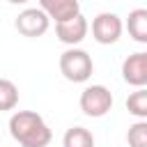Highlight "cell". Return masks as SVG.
<instances>
[{
	"label": "cell",
	"mask_w": 147,
	"mask_h": 147,
	"mask_svg": "<svg viewBox=\"0 0 147 147\" xmlns=\"http://www.w3.org/2000/svg\"><path fill=\"white\" fill-rule=\"evenodd\" d=\"M9 133L21 147H46L53 138L44 117L34 110H16L9 117Z\"/></svg>",
	"instance_id": "obj_1"
},
{
	"label": "cell",
	"mask_w": 147,
	"mask_h": 147,
	"mask_svg": "<svg viewBox=\"0 0 147 147\" xmlns=\"http://www.w3.org/2000/svg\"><path fill=\"white\" fill-rule=\"evenodd\" d=\"M126 30L138 44H147V9H133L126 18Z\"/></svg>",
	"instance_id": "obj_9"
},
{
	"label": "cell",
	"mask_w": 147,
	"mask_h": 147,
	"mask_svg": "<svg viewBox=\"0 0 147 147\" xmlns=\"http://www.w3.org/2000/svg\"><path fill=\"white\" fill-rule=\"evenodd\" d=\"M18 106V87L9 78H0V110H14Z\"/></svg>",
	"instance_id": "obj_12"
},
{
	"label": "cell",
	"mask_w": 147,
	"mask_h": 147,
	"mask_svg": "<svg viewBox=\"0 0 147 147\" xmlns=\"http://www.w3.org/2000/svg\"><path fill=\"white\" fill-rule=\"evenodd\" d=\"M7 2H11V5H25L28 0H7Z\"/></svg>",
	"instance_id": "obj_14"
},
{
	"label": "cell",
	"mask_w": 147,
	"mask_h": 147,
	"mask_svg": "<svg viewBox=\"0 0 147 147\" xmlns=\"http://www.w3.org/2000/svg\"><path fill=\"white\" fill-rule=\"evenodd\" d=\"M14 25L23 37H41V34H46V30L51 25V18L39 7H28L16 16Z\"/></svg>",
	"instance_id": "obj_5"
},
{
	"label": "cell",
	"mask_w": 147,
	"mask_h": 147,
	"mask_svg": "<svg viewBox=\"0 0 147 147\" xmlns=\"http://www.w3.org/2000/svg\"><path fill=\"white\" fill-rule=\"evenodd\" d=\"M126 142L129 147H147V122L145 119H138L129 126Z\"/></svg>",
	"instance_id": "obj_13"
},
{
	"label": "cell",
	"mask_w": 147,
	"mask_h": 147,
	"mask_svg": "<svg viewBox=\"0 0 147 147\" xmlns=\"http://www.w3.org/2000/svg\"><path fill=\"white\" fill-rule=\"evenodd\" d=\"M87 30H90V25H87V18H85L83 14L69 18V21L55 23V34H57V39H60L62 44L71 46V48L87 37Z\"/></svg>",
	"instance_id": "obj_6"
},
{
	"label": "cell",
	"mask_w": 147,
	"mask_h": 147,
	"mask_svg": "<svg viewBox=\"0 0 147 147\" xmlns=\"http://www.w3.org/2000/svg\"><path fill=\"white\" fill-rule=\"evenodd\" d=\"M122 18L113 11H101L94 16L92 21V37L96 44H103V46H110L115 44L119 37H122Z\"/></svg>",
	"instance_id": "obj_4"
},
{
	"label": "cell",
	"mask_w": 147,
	"mask_h": 147,
	"mask_svg": "<svg viewBox=\"0 0 147 147\" xmlns=\"http://www.w3.org/2000/svg\"><path fill=\"white\" fill-rule=\"evenodd\" d=\"M92 71H94V64H92V57L87 51L67 48L60 55V74L69 83H85V80H90Z\"/></svg>",
	"instance_id": "obj_2"
},
{
	"label": "cell",
	"mask_w": 147,
	"mask_h": 147,
	"mask_svg": "<svg viewBox=\"0 0 147 147\" xmlns=\"http://www.w3.org/2000/svg\"><path fill=\"white\" fill-rule=\"evenodd\" d=\"M113 108V94L106 85H90L80 92V110L87 117H103Z\"/></svg>",
	"instance_id": "obj_3"
},
{
	"label": "cell",
	"mask_w": 147,
	"mask_h": 147,
	"mask_svg": "<svg viewBox=\"0 0 147 147\" xmlns=\"http://www.w3.org/2000/svg\"><path fill=\"white\" fill-rule=\"evenodd\" d=\"M39 9L55 23H62L80 14V2L78 0H39Z\"/></svg>",
	"instance_id": "obj_8"
},
{
	"label": "cell",
	"mask_w": 147,
	"mask_h": 147,
	"mask_svg": "<svg viewBox=\"0 0 147 147\" xmlns=\"http://www.w3.org/2000/svg\"><path fill=\"white\" fill-rule=\"evenodd\" d=\"M122 78L133 87L147 85V53L145 51H138L122 62Z\"/></svg>",
	"instance_id": "obj_7"
},
{
	"label": "cell",
	"mask_w": 147,
	"mask_h": 147,
	"mask_svg": "<svg viewBox=\"0 0 147 147\" xmlns=\"http://www.w3.org/2000/svg\"><path fill=\"white\" fill-rule=\"evenodd\" d=\"M126 110L138 119H147V90L145 87H136V92L129 94Z\"/></svg>",
	"instance_id": "obj_11"
},
{
	"label": "cell",
	"mask_w": 147,
	"mask_h": 147,
	"mask_svg": "<svg viewBox=\"0 0 147 147\" xmlns=\"http://www.w3.org/2000/svg\"><path fill=\"white\" fill-rule=\"evenodd\" d=\"M62 147H94V136L85 126H71L62 138Z\"/></svg>",
	"instance_id": "obj_10"
}]
</instances>
